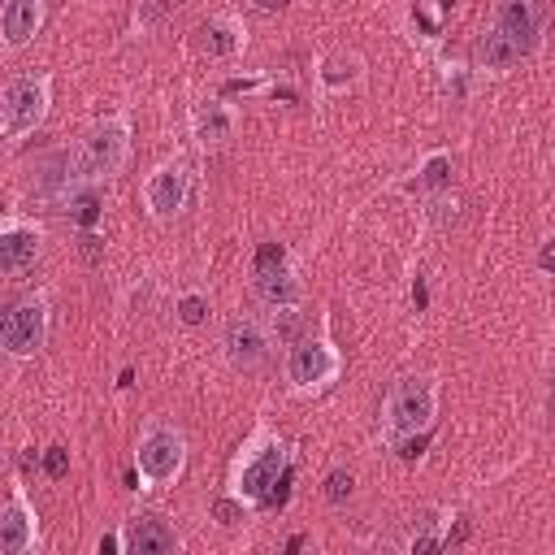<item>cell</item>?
Listing matches in <instances>:
<instances>
[{"label": "cell", "mask_w": 555, "mask_h": 555, "mask_svg": "<svg viewBox=\"0 0 555 555\" xmlns=\"http://www.w3.org/2000/svg\"><path fill=\"white\" fill-rule=\"evenodd\" d=\"M291 451L286 442L273 434V429H256L243 447H238V460H234V473H230V494L247 507H273L286 499L291 490Z\"/></svg>", "instance_id": "obj_1"}, {"label": "cell", "mask_w": 555, "mask_h": 555, "mask_svg": "<svg viewBox=\"0 0 555 555\" xmlns=\"http://www.w3.org/2000/svg\"><path fill=\"white\" fill-rule=\"evenodd\" d=\"M186 468V434L165 421V416H152L143 429H139V442H134V473H139V490H160V486H173Z\"/></svg>", "instance_id": "obj_2"}, {"label": "cell", "mask_w": 555, "mask_h": 555, "mask_svg": "<svg viewBox=\"0 0 555 555\" xmlns=\"http://www.w3.org/2000/svg\"><path fill=\"white\" fill-rule=\"evenodd\" d=\"M438 416V382L434 377H399L382 403V438L395 447L399 438H412V434H425Z\"/></svg>", "instance_id": "obj_3"}, {"label": "cell", "mask_w": 555, "mask_h": 555, "mask_svg": "<svg viewBox=\"0 0 555 555\" xmlns=\"http://www.w3.org/2000/svg\"><path fill=\"white\" fill-rule=\"evenodd\" d=\"M126 165H130V117H126V113H113V117L95 121V126L82 134V143H78V152H74V169H78V178H87V182H108V178H117Z\"/></svg>", "instance_id": "obj_4"}, {"label": "cell", "mask_w": 555, "mask_h": 555, "mask_svg": "<svg viewBox=\"0 0 555 555\" xmlns=\"http://www.w3.org/2000/svg\"><path fill=\"white\" fill-rule=\"evenodd\" d=\"M48 104H52V78L48 74H22V78L4 82V91H0V134L4 139H26L48 117Z\"/></svg>", "instance_id": "obj_5"}, {"label": "cell", "mask_w": 555, "mask_h": 555, "mask_svg": "<svg viewBox=\"0 0 555 555\" xmlns=\"http://www.w3.org/2000/svg\"><path fill=\"white\" fill-rule=\"evenodd\" d=\"M343 373V356L330 338H295L291 343V356H286V382L295 395H321L338 382Z\"/></svg>", "instance_id": "obj_6"}, {"label": "cell", "mask_w": 555, "mask_h": 555, "mask_svg": "<svg viewBox=\"0 0 555 555\" xmlns=\"http://www.w3.org/2000/svg\"><path fill=\"white\" fill-rule=\"evenodd\" d=\"M48 334H52L48 299L43 295H26L0 321V351L13 356V360H30V356H39L48 347Z\"/></svg>", "instance_id": "obj_7"}, {"label": "cell", "mask_w": 555, "mask_h": 555, "mask_svg": "<svg viewBox=\"0 0 555 555\" xmlns=\"http://www.w3.org/2000/svg\"><path fill=\"white\" fill-rule=\"evenodd\" d=\"M191 199V160L186 156H165L147 178H143V208L152 221H173Z\"/></svg>", "instance_id": "obj_8"}, {"label": "cell", "mask_w": 555, "mask_h": 555, "mask_svg": "<svg viewBox=\"0 0 555 555\" xmlns=\"http://www.w3.org/2000/svg\"><path fill=\"white\" fill-rule=\"evenodd\" d=\"M273 351V338H269V325L256 321V317H234L225 330H221V360L238 373H251L269 360Z\"/></svg>", "instance_id": "obj_9"}, {"label": "cell", "mask_w": 555, "mask_h": 555, "mask_svg": "<svg viewBox=\"0 0 555 555\" xmlns=\"http://www.w3.org/2000/svg\"><path fill=\"white\" fill-rule=\"evenodd\" d=\"M39 251H43L39 225H30V221H22V217L0 221V278H22V273H30L35 260H39Z\"/></svg>", "instance_id": "obj_10"}, {"label": "cell", "mask_w": 555, "mask_h": 555, "mask_svg": "<svg viewBox=\"0 0 555 555\" xmlns=\"http://www.w3.org/2000/svg\"><path fill=\"white\" fill-rule=\"evenodd\" d=\"M117 533H121V555H173L178 551L173 525L165 516H156V512L130 516Z\"/></svg>", "instance_id": "obj_11"}, {"label": "cell", "mask_w": 555, "mask_h": 555, "mask_svg": "<svg viewBox=\"0 0 555 555\" xmlns=\"http://www.w3.org/2000/svg\"><path fill=\"white\" fill-rule=\"evenodd\" d=\"M39 546V516L26 503V494L17 490L4 507H0V555H26Z\"/></svg>", "instance_id": "obj_12"}, {"label": "cell", "mask_w": 555, "mask_h": 555, "mask_svg": "<svg viewBox=\"0 0 555 555\" xmlns=\"http://www.w3.org/2000/svg\"><path fill=\"white\" fill-rule=\"evenodd\" d=\"M48 0H4L0 9V52H22L43 26Z\"/></svg>", "instance_id": "obj_13"}, {"label": "cell", "mask_w": 555, "mask_h": 555, "mask_svg": "<svg viewBox=\"0 0 555 555\" xmlns=\"http://www.w3.org/2000/svg\"><path fill=\"white\" fill-rule=\"evenodd\" d=\"M195 48H199V56H208V61L238 56V52L247 48V26H243L234 13H217V17H208V22L199 26Z\"/></svg>", "instance_id": "obj_14"}, {"label": "cell", "mask_w": 555, "mask_h": 555, "mask_svg": "<svg viewBox=\"0 0 555 555\" xmlns=\"http://www.w3.org/2000/svg\"><path fill=\"white\" fill-rule=\"evenodd\" d=\"M251 291L264 308H299L304 304V282L291 264H273V269H256L251 273Z\"/></svg>", "instance_id": "obj_15"}, {"label": "cell", "mask_w": 555, "mask_h": 555, "mask_svg": "<svg viewBox=\"0 0 555 555\" xmlns=\"http://www.w3.org/2000/svg\"><path fill=\"white\" fill-rule=\"evenodd\" d=\"M234 130H238V117H234V108H230L225 100H204V104H195V113H191V134H195L199 147H221V143L234 139Z\"/></svg>", "instance_id": "obj_16"}, {"label": "cell", "mask_w": 555, "mask_h": 555, "mask_svg": "<svg viewBox=\"0 0 555 555\" xmlns=\"http://www.w3.org/2000/svg\"><path fill=\"white\" fill-rule=\"evenodd\" d=\"M520 56H525V43H520V39H512L503 26H494V22H490V26L477 35V61H481L486 69L507 74Z\"/></svg>", "instance_id": "obj_17"}, {"label": "cell", "mask_w": 555, "mask_h": 555, "mask_svg": "<svg viewBox=\"0 0 555 555\" xmlns=\"http://www.w3.org/2000/svg\"><path fill=\"white\" fill-rule=\"evenodd\" d=\"M65 217L78 225V230H95L100 225V217H104V199H100V191H95V182H78V186H69V195H65Z\"/></svg>", "instance_id": "obj_18"}, {"label": "cell", "mask_w": 555, "mask_h": 555, "mask_svg": "<svg viewBox=\"0 0 555 555\" xmlns=\"http://www.w3.org/2000/svg\"><path fill=\"white\" fill-rule=\"evenodd\" d=\"M360 78H364V61L351 56V52H330V56L321 61V69H317V82H321L325 91H347V87H356Z\"/></svg>", "instance_id": "obj_19"}, {"label": "cell", "mask_w": 555, "mask_h": 555, "mask_svg": "<svg viewBox=\"0 0 555 555\" xmlns=\"http://www.w3.org/2000/svg\"><path fill=\"white\" fill-rule=\"evenodd\" d=\"M173 317H178V325L199 330V325L208 321V295H204V291H182V295L173 299Z\"/></svg>", "instance_id": "obj_20"}, {"label": "cell", "mask_w": 555, "mask_h": 555, "mask_svg": "<svg viewBox=\"0 0 555 555\" xmlns=\"http://www.w3.org/2000/svg\"><path fill=\"white\" fill-rule=\"evenodd\" d=\"M451 182V156L447 152H434L425 165H421V173H416V191H434V186H447Z\"/></svg>", "instance_id": "obj_21"}, {"label": "cell", "mask_w": 555, "mask_h": 555, "mask_svg": "<svg viewBox=\"0 0 555 555\" xmlns=\"http://www.w3.org/2000/svg\"><path fill=\"white\" fill-rule=\"evenodd\" d=\"M273 317H269V338L273 343H295L299 338V325H304V317H299V308H269Z\"/></svg>", "instance_id": "obj_22"}, {"label": "cell", "mask_w": 555, "mask_h": 555, "mask_svg": "<svg viewBox=\"0 0 555 555\" xmlns=\"http://www.w3.org/2000/svg\"><path fill=\"white\" fill-rule=\"evenodd\" d=\"M351 490H356V477H351L347 468H330V473H325V481H321L325 503H347V499H351Z\"/></svg>", "instance_id": "obj_23"}, {"label": "cell", "mask_w": 555, "mask_h": 555, "mask_svg": "<svg viewBox=\"0 0 555 555\" xmlns=\"http://www.w3.org/2000/svg\"><path fill=\"white\" fill-rule=\"evenodd\" d=\"M247 512H251V507H247V503H238L234 494H225V499H217V503H212V520H217L221 529H234L238 520H247Z\"/></svg>", "instance_id": "obj_24"}, {"label": "cell", "mask_w": 555, "mask_h": 555, "mask_svg": "<svg viewBox=\"0 0 555 555\" xmlns=\"http://www.w3.org/2000/svg\"><path fill=\"white\" fill-rule=\"evenodd\" d=\"M273 264H286V247L282 243H260L256 256H251V273L256 269H273Z\"/></svg>", "instance_id": "obj_25"}, {"label": "cell", "mask_w": 555, "mask_h": 555, "mask_svg": "<svg viewBox=\"0 0 555 555\" xmlns=\"http://www.w3.org/2000/svg\"><path fill=\"white\" fill-rule=\"evenodd\" d=\"M43 473H48L52 481H61V477L69 473V451H65V447H48V451H43Z\"/></svg>", "instance_id": "obj_26"}, {"label": "cell", "mask_w": 555, "mask_h": 555, "mask_svg": "<svg viewBox=\"0 0 555 555\" xmlns=\"http://www.w3.org/2000/svg\"><path fill=\"white\" fill-rule=\"evenodd\" d=\"M95 551H100V555H104V551H121V533H100Z\"/></svg>", "instance_id": "obj_27"}, {"label": "cell", "mask_w": 555, "mask_h": 555, "mask_svg": "<svg viewBox=\"0 0 555 555\" xmlns=\"http://www.w3.org/2000/svg\"><path fill=\"white\" fill-rule=\"evenodd\" d=\"M251 9H260V13H278V9H286L291 0H247Z\"/></svg>", "instance_id": "obj_28"}, {"label": "cell", "mask_w": 555, "mask_h": 555, "mask_svg": "<svg viewBox=\"0 0 555 555\" xmlns=\"http://www.w3.org/2000/svg\"><path fill=\"white\" fill-rule=\"evenodd\" d=\"M438 4H442V9H451V4H455V0H438Z\"/></svg>", "instance_id": "obj_29"}, {"label": "cell", "mask_w": 555, "mask_h": 555, "mask_svg": "<svg viewBox=\"0 0 555 555\" xmlns=\"http://www.w3.org/2000/svg\"><path fill=\"white\" fill-rule=\"evenodd\" d=\"M0 460H4V455H0Z\"/></svg>", "instance_id": "obj_30"}]
</instances>
